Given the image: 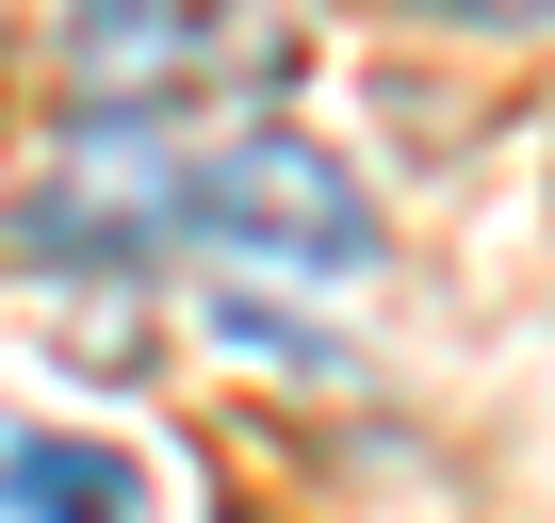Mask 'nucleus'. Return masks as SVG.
I'll return each mask as SVG.
<instances>
[{
    "label": "nucleus",
    "instance_id": "f257e3e1",
    "mask_svg": "<svg viewBox=\"0 0 555 523\" xmlns=\"http://www.w3.org/2000/svg\"><path fill=\"white\" fill-rule=\"evenodd\" d=\"M180 245L245 262V279L344 295L360 262H376V196H360V164H344L327 131L245 115V131H196V164H180Z\"/></svg>",
    "mask_w": 555,
    "mask_h": 523
},
{
    "label": "nucleus",
    "instance_id": "f03ea898",
    "mask_svg": "<svg viewBox=\"0 0 555 523\" xmlns=\"http://www.w3.org/2000/svg\"><path fill=\"white\" fill-rule=\"evenodd\" d=\"M180 115H66L50 131V164L0 196V262L17 279H131V262H164L180 245Z\"/></svg>",
    "mask_w": 555,
    "mask_h": 523
},
{
    "label": "nucleus",
    "instance_id": "7ed1b4c3",
    "mask_svg": "<svg viewBox=\"0 0 555 523\" xmlns=\"http://www.w3.org/2000/svg\"><path fill=\"white\" fill-rule=\"evenodd\" d=\"M50 50L99 115H164L196 82H295V34L245 17V0H66Z\"/></svg>",
    "mask_w": 555,
    "mask_h": 523
},
{
    "label": "nucleus",
    "instance_id": "20e7f679",
    "mask_svg": "<svg viewBox=\"0 0 555 523\" xmlns=\"http://www.w3.org/2000/svg\"><path fill=\"white\" fill-rule=\"evenodd\" d=\"M0 523H147V458L82 425H0Z\"/></svg>",
    "mask_w": 555,
    "mask_h": 523
},
{
    "label": "nucleus",
    "instance_id": "39448f33",
    "mask_svg": "<svg viewBox=\"0 0 555 523\" xmlns=\"http://www.w3.org/2000/svg\"><path fill=\"white\" fill-rule=\"evenodd\" d=\"M392 17H425V34H555V0H392Z\"/></svg>",
    "mask_w": 555,
    "mask_h": 523
}]
</instances>
